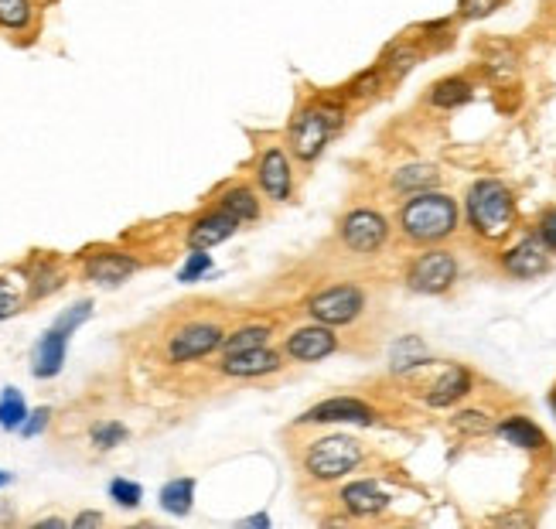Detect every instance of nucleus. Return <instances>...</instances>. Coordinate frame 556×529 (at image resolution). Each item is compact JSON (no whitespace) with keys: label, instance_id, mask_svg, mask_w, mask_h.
<instances>
[{"label":"nucleus","instance_id":"f257e3e1","mask_svg":"<svg viewBox=\"0 0 556 529\" xmlns=\"http://www.w3.org/2000/svg\"><path fill=\"white\" fill-rule=\"evenodd\" d=\"M458 202L444 192H420L410 195V202H403L400 209V229L406 243L417 246H437L444 239L458 233Z\"/></svg>","mask_w":556,"mask_h":529},{"label":"nucleus","instance_id":"f03ea898","mask_svg":"<svg viewBox=\"0 0 556 529\" xmlns=\"http://www.w3.org/2000/svg\"><path fill=\"white\" fill-rule=\"evenodd\" d=\"M464 212H468V226L481 239L499 243L516 226V195L499 178H478L464 195Z\"/></svg>","mask_w":556,"mask_h":529},{"label":"nucleus","instance_id":"7ed1b4c3","mask_svg":"<svg viewBox=\"0 0 556 529\" xmlns=\"http://www.w3.org/2000/svg\"><path fill=\"white\" fill-rule=\"evenodd\" d=\"M338 123H342V106H331V103L301 106V110L294 113V120H290V130H287L290 154L304 164L318 161V154L325 151L331 134L338 130Z\"/></svg>","mask_w":556,"mask_h":529},{"label":"nucleus","instance_id":"20e7f679","mask_svg":"<svg viewBox=\"0 0 556 529\" xmlns=\"http://www.w3.org/2000/svg\"><path fill=\"white\" fill-rule=\"evenodd\" d=\"M359 465H362V444L345 434L321 437V441L307 444L304 451V471L314 482H338V478L352 475Z\"/></svg>","mask_w":556,"mask_h":529},{"label":"nucleus","instance_id":"39448f33","mask_svg":"<svg viewBox=\"0 0 556 529\" xmlns=\"http://www.w3.org/2000/svg\"><path fill=\"white\" fill-rule=\"evenodd\" d=\"M307 314L321 325L342 328L355 325V321L365 314V291L359 284H348V280H338V284H328L321 291H314L307 297Z\"/></svg>","mask_w":556,"mask_h":529},{"label":"nucleus","instance_id":"423d86ee","mask_svg":"<svg viewBox=\"0 0 556 529\" xmlns=\"http://www.w3.org/2000/svg\"><path fill=\"white\" fill-rule=\"evenodd\" d=\"M458 280V256L444 246H430L406 267V287L413 294H447Z\"/></svg>","mask_w":556,"mask_h":529},{"label":"nucleus","instance_id":"0eeeda50","mask_svg":"<svg viewBox=\"0 0 556 529\" xmlns=\"http://www.w3.org/2000/svg\"><path fill=\"white\" fill-rule=\"evenodd\" d=\"M338 239H342L345 250L359 256L379 253L389 243V219L376 209H352L338 222Z\"/></svg>","mask_w":556,"mask_h":529},{"label":"nucleus","instance_id":"6e6552de","mask_svg":"<svg viewBox=\"0 0 556 529\" xmlns=\"http://www.w3.org/2000/svg\"><path fill=\"white\" fill-rule=\"evenodd\" d=\"M222 338H226V332H222L215 321H188V325H181L178 332L168 338V359L171 362L202 359V355L222 349Z\"/></svg>","mask_w":556,"mask_h":529},{"label":"nucleus","instance_id":"1a4fd4ad","mask_svg":"<svg viewBox=\"0 0 556 529\" xmlns=\"http://www.w3.org/2000/svg\"><path fill=\"white\" fill-rule=\"evenodd\" d=\"M256 185L270 202H287L294 192V168L284 147H263L256 157Z\"/></svg>","mask_w":556,"mask_h":529},{"label":"nucleus","instance_id":"9d476101","mask_svg":"<svg viewBox=\"0 0 556 529\" xmlns=\"http://www.w3.org/2000/svg\"><path fill=\"white\" fill-rule=\"evenodd\" d=\"M505 277L512 280H533V277H543L546 270H550V246L543 243L539 236H526L519 239L516 246H509L502 256H499Z\"/></svg>","mask_w":556,"mask_h":529},{"label":"nucleus","instance_id":"9b49d317","mask_svg":"<svg viewBox=\"0 0 556 529\" xmlns=\"http://www.w3.org/2000/svg\"><path fill=\"white\" fill-rule=\"evenodd\" d=\"M376 420V410L369 407L359 396H331V400H321L318 407H311L301 413L297 424H372Z\"/></svg>","mask_w":556,"mask_h":529},{"label":"nucleus","instance_id":"f8f14e48","mask_svg":"<svg viewBox=\"0 0 556 529\" xmlns=\"http://www.w3.org/2000/svg\"><path fill=\"white\" fill-rule=\"evenodd\" d=\"M140 270L137 256L123 253V250H96L82 256V274L86 280H93L99 287H116L127 277H134Z\"/></svg>","mask_w":556,"mask_h":529},{"label":"nucleus","instance_id":"ddd939ff","mask_svg":"<svg viewBox=\"0 0 556 529\" xmlns=\"http://www.w3.org/2000/svg\"><path fill=\"white\" fill-rule=\"evenodd\" d=\"M284 352H287L294 362H318V359H328V355L338 352V335L331 332V325H321V321H314V325L297 328V332H290V335L284 338Z\"/></svg>","mask_w":556,"mask_h":529},{"label":"nucleus","instance_id":"4468645a","mask_svg":"<svg viewBox=\"0 0 556 529\" xmlns=\"http://www.w3.org/2000/svg\"><path fill=\"white\" fill-rule=\"evenodd\" d=\"M284 369V359L280 352L267 349V345H256V349H243V352H226V359L219 362V373L229 379H260V376H273Z\"/></svg>","mask_w":556,"mask_h":529},{"label":"nucleus","instance_id":"2eb2a0df","mask_svg":"<svg viewBox=\"0 0 556 529\" xmlns=\"http://www.w3.org/2000/svg\"><path fill=\"white\" fill-rule=\"evenodd\" d=\"M239 226H243V222L232 216V212L212 209L192 222V229H188V246H192V250H212V246L226 243Z\"/></svg>","mask_w":556,"mask_h":529},{"label":"nucleus","instance_id":"dca6fc26","mask_svg":"<svg viewBox=\"0 0 556 529\" xmlns=\"http://www.w3.org/2000/svg\"><path fill=\"white\" fill-rule=\"evenodd\" d=\"M471 393V373L464 366H444L441 376L434 379V383L423 390V400H427V407H454L458 400Z\"/></svg>","mask_w":556,"mask_h":529},{"label":"nucleus","instance_id":"f3484780","mask_svg":"<svg viewBox=\"0 0 556 529\" xmlns=\"http://www.w3.org/2000/svg\"><path fill=\"white\" fill-rule=\"evenodd\" d=\"M342 506L359 519L379 516V512L389 509V495L376 482H352L342 489Z\"/></svg>","mask_w":556,"mask_h":529},{"label":"nucleus","instance_id":"a211bd4d","mask_svg":"<svg viewBox=\"0 0 556 529\" xmlns=\"http://www.w3.org/2000/svg\"><path fill=\"white\" fill-rule=\"evenodd\" d=\"M65 342H69V335H65L62 328H48V332L41 335V342L35 349V376L38 379H52V376L62 373Z\"/></svg>","mask_w":556,"mask_h":529},{"label":"nucleus","instance_id":"6ab92c4d","mask_svg":"<svg viewBox=\"0 0 556 529\" xmlns=\"http://www.w3.org/2000/svg\"><path fill=\"white\" fill-rule=\"evenodd\" d=\"M495 431H499L502 441H509L512 448H519V451H543L546 448V434L539 431L536 420H529V417H505V420H499Z\"/></svg>","mask_w":556,"mask_h":529},{"label":"nucleus","instance_id":"aec40b11","mask_svg":"<svg viewBox=\"0 0 556 529\" xmlns=\"http://www.w3.org/2000/svg\"><path fill=\"white\" fill-rule=\"evenodd\" d=\"M441 185V171L434 164H406L393 175V188L403 195H420V192H434Z\"/></svg>","mask_w":556,"mask_h":529},{"label":"nucleus","instance_id":"412c9836","mask_svg":"<svg viewBox=\"0 0 556 529\" xmlns=\"http://www.w3.org/2000/svg\"><path fill=\"white\" fill-rule=\"evenodd\" d=\"M423 59V48L413 45V41H396V45L386 48L383 62H379V69L386 72V79H403L413 72V65H417Z\"/></svg>","mask_w":556,"mask_h":529},{"label":"nucleus","instance_id":"4be33fe9","mask_svg":"<svg viewBox=\"0 0 556 529\" xmlns=\"http://www.w3.org/2000/svg\"><path fill=\"white\" fill-rule=\"evenodd\" d=\"M471 96H475V86H471L464 76H447V79L430 86V106H437V110H454V106H464Z\"/></svg>","mask_w":556,"mask_h":529},{"label":"nucleus","instance_id":"5701e85b","mask_svg":"<svg viewBox=\"0 0 556 529\" xmlns=\"http://www.w3.org/2000/svg\"><path fill=\"white\" fill-rule=\"evenodd\" d=\"M219 209L232 212L239 222H253L256 216H260V198H256V192L250 185H232V188L222 192Z\"/></svg>","mask_w":556,"mask_h":529},{"label":"nucleus","instance_id":"b1692460","mask_svg":"<svg viewBox=\"0 0 556 529\" xmlns=\"http://www.w3.org/2000/svg\"><path fill=\"white\" fill-rule=\"evenodd\" d=\"M195 502V478H174L161 489V509L171 516H188Z\"/></svg>","mask_w":556,"mask_h":529},{"label":"nucleus","instance_id":"393cba45","mask_svg":"<svg viewBox=\"0 0 556 529\" xmlns=\"http://www.w3.org/2000/svg\"><path fill=\"white\" fill-rule=\"evenodd\" d=\"M420 366H427V345L417 335L400 338L393 349V369L396 373H410V369H420Z\"/></svg>","mask_w":556,"mask_h":529},{"label":"nucleus","instance_id":"a878e982","mask_svg":"<svg viewBox=\"0 0 556 529\" xmlns=\"http://www.w3.org/2000/svg\"><path fill=\"white\" fill-rule=\"evenodd\" d=\"M35 21V4L31 0H0V28L24 31Z\"/></svg>","mask_w":556,"mask_h":529},{"label":"nucleus","instance_id":"bb28decb","mask_svg":"<svg viewBox=\"0 0 556 529\" xmlns=\"http://www.w3.org/2000/svg\"><path fill=\"white\" fill-rule=\"evenodd\" d=\"M24 420H28V407H24V396L7 386L0 396V427L4 431H21Z\"/></svg>","mask_w":556,"mask_h":529},{"label":"nucleus","instance_id":"cd10ccee","mask_svg":"<svg viewBox=\"0 0 556 529\" xmlns=\"http://www.w3.org/2000/svg\"><path fill=\"white\" fill-rule=\"evenodd\" d=\"M267 338H270V325H246V328H239V332L222 338V349L226 352L256 349V345H267Z\"/></svg>","mask_w":556,"mask_h":529},{"label":"nucleus","instance_id":"c85d7f7f","mask_svg":"<svg viewBox=\"0 0 556 529\" xmlns=\"http://www.w3.org/2000/svg\"><path fill=\"white\" fill-rule=\"evenodd\" d=\"M58 287H62V274H58V267L55 263H48V260H41L38 267H35V274H31V297H48V294H55Z\"/></svg>","mask_w":556,"mask_h":529},{"label":"nucleus","instance_id":"c756f323","mask_svg":"<svg viewBox=\"0 0 556 529\" xmlns=\"http://www.w3.org/2000/svg\"><path fill=\"white\" fill-rule=\"evenodd\" d=\"M383 79H386V72L379 69H365V72H359V76L352 79V86H348V96L352 99H369V96H376L379 89H383Z\"/></svg>","mask_w":556,"mask_h":529},{"label":"nucleus","instance_id":"7c9ffc66","mask_svg":"<svg viewBox=\"0 0 556 529\" xmlns=\"http://www.w3.org/2000/svg\"><path fill=\"white\" fill-rule=\"evenodd\" d=\"M123 437H127V427L116 424V420H103V424H96V427H93V444H96L99 451H110V448H116V444H120Z\"/></svg>","mask_w":556,"mask_h":529},{"label":"nucleus","instance_id":"2f4dec72","mask_svg":"<svg viewBox=\"0 0 556 529\" xmlns=\"http://www.w3.org/2000/svg\"><path fill=\"white\" fill-rule=\"evenodd\" d=\"M110 495H113L116 506H123V509H137L140 499H144L140 485L137 482H127V478H116V482H110Z\"/></svg>","mask_w":556,"mask_h":529},{"label":"nucleus","instance_id":"473e14b6","mask_svg":"<svg viewBox=\"0 0 556 529\" xmlns=\"http://www.w3.org/2000/svg\"><path fill=\"white\" fill-rule=\"evenodd\" d=\"M454 427H458L461 434H488L492 431V420H488L481 410H464L454 417Z\"/></svg>","mask_w":556,"mask_h":529},{"label":"nucleus","instance_id":"72a5a7b5","mask_svg":"<svg viewBox=\"0 0 556 529\" xmlns=\"http://www.w3.org/2000/svg\"><path fill=\"white\" fill-rule=\"evenodd\" d=\"M209 267H212V256L209 250H195L192 256H188V263L181 267V284H192V280H198L202 274H209Z\"/></svg>","mask_w":556,"mask_h":529},{"label":"nucleus","instance_id":"f704fd0d","mask_svg":"<svg viewBox=\"0 0 556 529\" xmlns=\"http://www.w3.org/2000/svg\"><path fill=\"white\" fill-rule=\"evenodd\" d=\"M505 4V0H461V18L464 21H481V18H488V14H495L499 7Z\"/></svg>","mask_w":556,"mask_h":529},{"label":"nucleus","instance_id":"c9c22d12","mask_svg":"<svg viewBox=\"0 0 556 529\" xmlns=\"http://www.w3.org/2000/svg\"><path fill=\"white\" fill-rule=\"evenodd\" d=\"M488 76L492 79H512L516 76V55L509 52V48H502L499 55H492V59H488Z\"/></svg>","mask_w":556,"mask_h":529},{"label":"nucleus","instance_id":"e433bc0d","mask_svg":"<svg viewBox=\"0 0 556 529\" xmlns=\"http://www.w3.org/2000/svg\"><path fill=\"white\" fill-rule=\"evenodd\" d=\"M89 314H93V301H79L69 314H62V318L55 321V328H62L65 335H72V332H76V328L82 325V321L89 318Z\"/></svg>","mask_w":556,"mask_h":529},{"label":"nucleus","instance_id":"4c0bfd02","mask_svg":"<svg viewBox=\"0 0 556 529\" xmlns=\"http://www.w3.org/2000/svg\"><path fill=\"white\" fill-rule=\"evenodd\" d=\"M536 236L550 246V253H556V209H546L536 222Z\"/></svg>","mask_w":556,"mask_h":529},{"label":"nucleus","instance_id":"58836bf2","mask_svg":"<svg viewBox=\"0 0 556 529\" xmlns=\"http://www.w3.org/2000/svg\"><path fill=\"white\" fill-rule=\"evenodd\" d=\"M48 417H52V410H48V407H41V410H35V413H31V424H24L21 427V434L24 437H35L38 431H45V424H48Z\"/></svg>","mask_w":556,"mask_h":529},{"label":"nucleus","instance_id":"ea45409f","mask_svg":"<svg viewBox=\"0 0 556 529\" xmlns=\"http://www.w3.org/2000/svg\"><path fill=\"white\" fill-rule=\"evenodd\" d=\"M21 301L14 294H4V287H0V318H11V314H18Z\"/></svg>","mask_w":556,"mask_h":529},{"label":"nucleus","instance_id":"a19ab883","mask_svg":"<svg viewBox=\"0 0 556 529\" xmlns=\"http://www.w3.org/2000/svg\"><path fill=\"white\" fill-rule=\"evenodd\" d=\"M103 523V516H99V512H82V516H76L72 519V526L76 529H86V526H99Z\"/></svg>","mask_w":556,"mask_h":529},{"label":"nucleus","instance_id":"79ce46f5","mask_svg":"<svg viewBox=\"0 0 556 529\" xmlns=\"http://www.w3.org/2000/svg\"><path fill=\"white\" fill-rule=\"evenodd\" d=\"M0 485H11V475H7V471H0Z\"/></svg>","mask_w":556,"mask_h":529},{"label":"nucleus","instance_id":"37998d69","mask_svg":"<svg viewBox=\"0 0 556 529\" xmlns=\"http://www.w3.org/2000/svg\"><path fill=\"white\" fill-rule=\"evenodd\" d=\"M550 403H553V410H556V390L550 393Z\"/></svg>","mask_w":556,"mask_h":529},{"label":"nucleus","instance_id":"c03bdc74","mask_svg":"<svg viewBox=\"0 0 556 529\" xmlns=\"http://www.w3.org/2000/svg\"><path fill=\"white\" fill-rule=\"evenodd\" d=\"M0 287H4V280H0Z\"/></svg>","mask_w":556,"mask_h":529}]
</instances>
